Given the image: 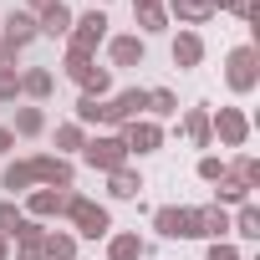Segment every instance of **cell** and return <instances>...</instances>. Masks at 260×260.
Instances as JSON below:
<instances>
[{"instance_id":"2e32d148","label":"cell","mask_w":260,"mask_h":260,"mask_svg":"<svg viewBox=\"0 0 260 260\" xmlns=\"http://www.w3.org/2000/svg\"><path fill=\"white\" fill-rule=\"evenodd\" d=\"M148 255V240L138 230H112L107 235V260H143Z\"/></svg>"},{"instance_id":"7a4b0ae2","label":"cell","mask_w":260,"mask_h":260,"mask_svg":"<svg viewBox=\"0 0 260 260\" xmlns=\"http://www.w3.org/2000/svg\"><path fill=\"white\" fill-rule=\"evenodd\" d=\"M61 72L82 87V97H112V67H97V56L67 51L61 56Z\"/></svg>"},{"instance_id":"5bb4252c","label":"cell","mask_w":260,"mask_h":260,"mask_svg":"<svg viewBox=\"0 0 260 260\" xmlns=\"http://www.w3.org/2000/svg\"><path fill=\"white\" fill-rule=\"evenodd\" d=\"M164 11H169V21H179L184 31L214 21V6H209V0H164Z\"/></svg>"},{"instance_id":"74e56055","label":"cell","mask_w":260,"mask_h":260,"mask_svg":"<svg viewBox=\"0 0 260 260\" xmlns=\"http://www.w3.org/2000/svg\"><path fill=\"white\" fill-rule=\"evenodd\" d=\"M11 148H16V133H11V127H0V158H6Z\"/></svg>"},{"instance_id":"83f0119b","label":"cell","mask_w":260,"mask_h":260,"mask_svg":"<svg viewBox=\"0 0 260 260\" xmlns=\"http://www.w3.org/2000/svg\"><path fill=\"white\" fill-rule=\"evenodd\" d=\"M11 133H16V138H41V133H46V112H41V107H16Z\"/></svg>"},{"instance_id":"484cf974","label":"cell","mask_w":260,"mask_h":260,"mask_svg":"<svg viewBox=\"0 0 260 260\" xmlns=\"http://www.w3.org/2000/svg\"><path fill=\"white\" fill-rule=\"evenodd\" d=\"M143 117H153V122L179 117V97H174L169 87H148V112H143Z\"/></svg>"},{"instance_id":"44dd1931","label":"cell","mask_w":260,"mask_h":260,"mask_svg":"<svg viewBox=\"0 0 260 260\" xmlns=\"http://www.w3.org/2000/svg\"><path fill=\"white\" fill-rule=\"evenodd\" d=\"M46 230H51V224L26 219V224L16 230V255H21V260H41V240H46Z\"/></svg>"},{"instance_id":"4fadbf2b","label":"cell","mask_w":260,"mask_h":260,"mask_svg":"<svg viewBox=\"0 0 260 260\" xmlns=\"http://www.w3.org/2000/svg\"><path fill=\"white\" fill-rule=\"evenodd\" d=\"M36 36H41V31H36V16H26V11H11L6 21H0V41H6L11 51H26Z\"/></svg>"},{"instance_id":"52a82bcc","label":"cell","mask_w":260,"mask_h":260,"mask_svg":"<svg viewBox=\"0 0 260 260\" xmlns=\"http://www.w3.org/2000/svg\"><path fill=\"white\" fill-rule=\"evenodd\" d=\"M148 112V87H122V92H112L107 102H102V127H117L122 122H133V117H143Z\"/></svg>"},{"instance_id":"7402d4cb","label":"cell","mask_w":260,"mask_h":260,"mask_svg":"<svg viewBox=\"0 0 260 260\" xmlns=\"http://www.w3.org/2000/svg\"><path fill=\"white\" fill-rule=\"evenodd\" d=\"M41 260H77V235H72V230H46Z\"/></svg>"},{"instance_id":"5b68a950","label":"cell","mask_w":260,"mask_h":260,"mask_svg":"<svg viewBox=\"0 0 260 260\" xmlns=\"http://www.w3.org/2000/svg\"><path fill=\"white\" fill-rule=\"evenodd\" d=\"M107 11H82V16H72V36H67V51H82V56H97V46L107 41Z\"/></svg>"},{"instance_id":"cb8c5ba5","label":"cell","mask_w":260,"mask_h":260,"mask_svg":"<svg viewBox=\"0 0 260 260\" xmlns=\"http://www.w3.org/2000/svg\"><path fill=\"white\" fill-rule=\"evenodd\" d=\"M51 87H56V77H51L46 67H31V72H21V97H31V102H46V97H51Z\"/></svg>"},{"instance_id":"1f68e13d","label":"cell","mask_w":260,"mask_h":260,"mask_svg":"<svg viewBox=\"0 0 260 260\" xmlns=\"http://www.w3.org/2000/svg\"><path fill=\"white\" fill-rule=\"evenodd\" d=\"M102 102H107V97H77V107H72L77 117H72V122H82V127H102Z\"/></svg>"},{"instance_id":"f35d334b","label":"cell","mask_w":260,"mask_h":260,"mask_svg":"<svg viewBox=\"0 0 260 260\" xmlns=\"http://www.w3.org/2000/svg\"><path fill=\"white\" fill-rule=\"evenodd\" d=\"M0 260H11V240L6 235H0Z\"/></svg>"},{"instance_id":"d6986e66","label":"cell","mask_w":260,"mask_h":260,"mask_svg":"<svg viewBox=\"0 0 260 260\" xmlns=\"http://www.w3.org/2000/svg\"><path fill=\"white\" fill-rule=\"evenodd\" d=\"M179 127H184V138H189L194 148H209V143H214V133H209V107H204V102H199V107H189Z\"/></svg>"},{"instance_id":"7c38bea8","label":"cell","mask_w":260,"mask_h":260,"mask_svg":"<svg viewBox=\"0 0 260 260\" xmlns=\"http://www.w3.org/2000/svg\"><path fill=\"white\" fill-rule=\"evenodd\" d=\"M102 46H107V61L122 67V72H127V67H143V56H148V41L133 36V31H127V36H107Z\"/></svg>"},{"instance_id":"ac0fdd59","label":"cell","mask_w":260,"mask_h":260,"mask_svg":"<svg viewBox=\"0 0 260 260\" xmlns=\"http://www.w3.org/2000/svg\"><path fill=\"white\" fill-rule=\"evenodd\" d=\"M107 194H112V199H138V194H143V174H138L133 164L112 169V174H107Z\"/></svg>"},{"instance_id":"ffe728a7","label":"cell","mask_w":260,"mask_h":260,"mask_svg":"<svg viewBox=\"0 0 260 260\" xmlns=\"http://www.w3.org/2000/svg\"><path fill=\"white\" fill-rule=\"evenodd\" d=\"M194 214H199V240H230V209L204 204V209H194Z\"/></svg>"},{"instance_id":"60d3db41","label":"cell","mask_w":260,"mask_h":260,"mask_svg":"<svg viewBox=\"0 0 260 260\" xmlns=\"http://www.w3.org/2000/svg\"><path fill=\"white\" fill-rule=\"evenodd\" d=\"M92 6H97V11H102V6H107V0H92Z\"/></svg>"},{"instance_id":"f1b7e54d","label":"cell","mask_w":260,"mask_h":260,"mask_svg":"<svg viewBox=\"0 0 260 260\" xmlns=\"http://www.w3.org/2000/svg\"><path fill=\"white\" fill-rule=\"evenodd\" d=\"M224 174H235L250 194L260 189V158H255V153H235V164H224Z\"/></svg>"},{"instance_id":"ba28073f","label":"cell","mask_w":260,"mask_h":260,"mask_svg":"<svg viewBox=\"0 0 260 260\" xmlns=\"http://www.w3.org/2000/svg\"><path fill=\"white\" fill-rule=\"evenodd\" d=\"M117 138H122V148H127V158H148V153H158L164 148V122H153V117H133V122H122L117 127Z\"/></svg>"},{"instance_id":"b9f144b4","label":"cell","mask_w":260,"mask_h":260,"mask_svg":"<svg viewBox=\"0 0 260 260\" xmlns=\"http://www.w3.org/2000/svg\"><path fill=\"white\" fill-rule=\"evenodd\" d=\"M0 46H6V41H0Z\"/></svg>"},{"instance_id":"d6a6232c","label":"cell","mask_w":260,"mask_h":260,"mask_svg":"<svg viewBox=\"0 0 260 260\" xmlns=\"http://www.w3.org/2000/svg\"><path fill=\"white\" fill-rule=\"evenodd\" d=\"M26 224V209L16 204V199H0V235L6 240H16V230Z\"/></svg>"},{"instance_id":"8d00e7d4","label":"cell","mask_w":260,"mask_h":260,"mask_svg":"<svg viewBox=\"0 0 260 260\" xmlns=\"http://www.w3.org/2000/svg\"><path fill=\"white\" fill-rule=\"evenodd\" d=\"M51 6H56V0H26L21 11H26V16H41V11H51Z\"/></svg>"},{"instance_id":"8992f818","label":"cell","mask_w":260,"mask_h":260,"mask_svg":"<svg viewBox=\"0 0 260 260\" xmlns=\"http://www.w3.org/2000/svg\"><path fill=\"white\" fill-rule=\"evenodd\" d=\"M31 179L36 189H77V164L61 158V153H31Z\"/></svg>"},{"instance_id":"d590c367","label":"cell","mask_w":260,"mask_h":260,"mask_svg":"<svg viewBox=\"0 0 260 260\" xmlns=\"http://www.w3.org/2000/svg\"><path fill=\"white\" fill-rule=\"evenodd\" d=\"M209 260H245V255H240V245H230V240H209Z\"/></svg>"},{"instance_id":"6da1fadb","label":"cell","mask_w":260,"mask_h":260,"mask_svg":"<svg viewBox=\"0 0 260 260\" xmlns=\"http://www.w3.org/2000/svg\"><path fill=\"white\" fill-rule=\"evenodd\" d=\"M67 219H72V235L77 240H107L112 235V214H107V204H97V199H87V194H67Z\"/></svg>"},{"instance_id":"7bdbcfd3","label":"cell","mask_w":260,"mask_h":260,"mask_svg":"<svg viewBox=\"0 0 260 260\" xmlns=\"http://www.w3.org/2000/svg\"><path fill=\"white\" fill-rule=\"evenodd\" d=\"M16 260H21V255H16Z\"/></svg>"},{"instance_id":"e0dca14e","label":"cell","mask_w":260,"mask_h":260,"mask_svg":"<svg viewBox=\"0 0 260 260\" xmlns=\"http://www.w3.org/2000/svg\"><path fill=\"white\" fill-rule=\"evenodd\" d=\"M36 31L51 36V41H56V36L67 41V36H72V6H67V0H56L51 11H41V16H36Z\"/></svg>"},{"instance_id":"8fae6325","label":"cell","mask_w":260,"mask_h":260,"mask_svg":"<svg viewBox=\"0 0 260 260\" xmlns=\"http://www.w3.org/2000/svg\"><path fill=\"white\" fill-rule=\"evenodd\" d=\"M67 194H72V189H31L21 209H26V219L51 224V219H61V214H67Z\"/></svg>"},{"instance_id":"4316f807","label":"cell","mask_w":260,"mask_h":260,"mask_svg":"<svg viewBox=\"0 0 260 260\" xmlns=\"http://www.w3.org/2000/svg\"><path fill=\"white\" fill-rule=\"evenodd\" d=\"M214 204H219V209H240V204H250V189H245L235 174H224V179L214 184Z\"/></svg>"},{"instance_id":"4dcf8cb0","label":"cell","mask_w":260,"mask_h":260,"mask_svg":"<svg viewBox=\"0 0 260 260\" xmlns=\"http://www.w3.org/2000/svg\"><path fill=\"white\" fill-rule=\"evenodd\" d=\"M82 143H87V127H82V122H61V127H56V153H61V158L82 153Z\"/></svg>"},{"instance_id":"603a6c76","label":"cell","mask_w":260,"mask_h":260,"mask_svg":"<svg viewBox=\"0 0 260 260\" xmlns=\"http://www.w3.org/2000/svg\"><path fill=\"white\" fill-rule=\"evenodd\" d=\"M133 36H158V31H169V11L164 6H133Z\"/></svg>"},{"instance_id":"ab89813d","label":"cell","mask_w":260,"mask_h":260,"mask_svg":"<svg viewBox=\"0 0 260 260\" xmlns=\"http://www.w3.org/2000/svg\"><path fill=\"white\" fill-rule=\"evenodd\" d=\"M133 6H164V0H133Z\"/></svg>"},{"instance_id":"836d02e7","label":"cell","mask_w":260,"mask_h":260,"mask_svg":"<svg viewBox=\"0 0 260 260\" xmlns=\"http://www.w3.org/2000/svg\"><path fill=\"white\" fill-rule=\"evenodd\" d=\"M194 174H199L204 184H219V179H224V158H214V153H199V164H194Z\"/></svg>"},{"instance_id":"e575fe53","label":"cell","mask_w":260,"mask_h":260,"mask_svg":"<svg viewBox=\"0 0 260 260\" xmlns=\"http://www.w3.org/2000/svg\"><path fill=\"white\" fill-rule=\"evenodd\" d=\"M21 97V72H0V102H16Z\"/></svg>"},{"instance_id":"f546056e","label":"cell","mask_w":260,"mask_h":260,"mask_svg":"<svg viewBox=\"0 0 260 260\" xmlns=\"http://www.w3.org/2000/svg\"><path fill=\"white\" fill-rule=\"evenodd\" d=\"M230 235H240V240H260V209H255V204H240V209L230 214Z\"/></svg>"},{"instance_id":"30bf717a","label":"cell","mask_w":260,"mask_h":260,"mask_svg":"<svg viewBox=\"0 0 260 260\" xmlns=\"http://www.w3.org/2000/svg\"><path fill=\"white\" fill-rule=\"evenodd\" d=\"M209 133L219 138V148H245L250 143V117L240 107H219V112H209Z\"/></svg>"},{"instance_id":"3957f363","label":"cell","mask_w":260,"mask_h":260,"mask_svg":"<svg viewBox=\"0 0 260 260\" xmlns=\"http://www.w3.org/2000/svg\"><path fill=\"white\" fill-rule=\"evenodd\" d=\"M224 82H230V92L235 97H250L255 87H260V51L245 41V46H235L230 56H224Z\"/></svg>"},{"instance_id":"d4e9b609","label":"cell","mask_w":260,"mask_h":260,"mask_svg":"<svg viewBox=\"0 0 260 260\" xmlns=\"http://www.w3.org/2000/svg\"><path fill=\"white\" fill-rule=\"evenodd\" d=\"M0 189H11V194H31V189H36V179H31V164H26V158L6 164V169H0Z\"/></svg>"},{"instance_id":"9c48e42d","label":"cell","mask_w":260,"mask_h":260,"mask_svg":"<svg viewBox=\"0 0 260 260\" xmlns=\"http://www.w3.org/2000/svg\"><path fill=\"white\" fill-rule=\"evenodd\" d=\"M153 230L164 240H199V214L184 204H164V209H153Z\"/></svg>"},{"instance_id":"277c9868","label":"cell","mask_w":260,"mask_h":260,"mask_svg":"<svg viewBox=\"0 0 260 260\" xmlns=\"http://www.w3.org/2000/svg\"><path fill=\"white\" fill-rule=\"evenodd\" d=\"M82 164H87L92 174H112V169L133 164V158H127V148H122L117 133H92V138L82 143Z\"/></svg>"},{"instance_id":"9a60e30c","label":"cell","mask_w":260,"mask_h":260,"mask_svg":"<svg viewBox=\"0 0 260 260\" xmlns=\"http://www.w3.org/2000/svg\"><path fill=\"white\" fill-rule=\"evenodd\" d=\"M169 56H174L179 72H194V67L204 61V36H199V31H179L174 46H169Z\"/></svg>"}]
</instances>
